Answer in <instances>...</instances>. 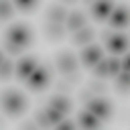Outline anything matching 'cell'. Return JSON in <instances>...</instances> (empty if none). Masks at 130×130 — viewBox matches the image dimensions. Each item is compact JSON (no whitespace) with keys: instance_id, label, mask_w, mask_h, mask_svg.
<instances>
[{"instance_id":"1","label":"cell","mask_w":130,"mask_h":130,"mask_svg":"<svg viewBox=\"0 0 130 130\" xmlns=\"http://www.w3.org/2000/svg\"><path fill=\"white\" fill-rule=\"evenodd\" d=\"M30 41H32V30H30V26L24 24V22L12 24V26L6 30V37H4V45H6L8 53H12V55H16V53H20L24 47H28Z\"/></svg>"},{"instance_id":"2","label":"cell","mask_w":130,"mask_h":130,"mask_svg":"<svg viewBox=\"0 0 130 130\" xmlns=\"http://www.w3.org/2000/svg\"><path fill=\"white\" fill-rule=\"evenodd\" d=\"M0 108H2L8 116L16 118V116H20V114L24 112V108H26V98H24V93L18 91V89H2V91H0Z\"/></svg>"},{"instance_id":"3","label":"cell","mask_w":130,"mask_h":130,"mask_svg":"<svg viewBox=\"0 0 130 130\" xmlns=\"http://www.w3.org/2000/svg\"><path fill=\"white\" fill-rule=\"evenodd\" d=\"M49 81H51V69L45 67V65H37L35 71L26 77V85H28V89H32V91L45 89V87L49 85Z\"/></svg>"},{"instance_id":"4","label":"cell","mask_w":130,"mask_h":130,"mask_svg":"<svg viewBox=\"0 0 130 130\" xmlns=\"http://www.w3.org/2000/svg\"><path fill=\"white\" fill-rule=\"evenodd\" d=\"M93 71H95L98 77H108V75H114L122 69H120V61L116 57H110V59H100L93 65Z\"/></svg>"},{"instance_id":"5","label":"cell","mask_w":130,"mask_h":130,"mask_svg":"<svg viewBox=\"0 0 130 130\" xmlns=\"http://www.w3.org/2000/svg\"><path fill=\"white\" fill-rule=\"evenodd\" d=\"M87 110L98 118V120H108L112 116V106L102 100V98H93V100H87Z\"/></svg>"},{"instance_id":"6","label":"cell","mask_w":130,"mask_h":130,"mask_svg":"<svg viewBox=\"0 0 130 130\" xmlns=\"http://www.w3.org/2000/svg\"><path fill=\"white\" fill-rule=\"evenodd\" d=\"M104 41H106V47L112 55H122L126 51V37L124 35H118V32H106L104 35Z\"/></svg>"},{"instance_id":"7","label":"cell","mask_w":130,"mask_h":130,"mask_svg":"<svg viewBox=\"0 0 130 130\" xmlns=\"http://www.w3.org/2000/svg\"><path fill=\"white\" fill-rule=\"evenodd\" d=\"M57 69L61 73H65V75H71L77 69V59L71 53H59L57 55Z\"/></svg>"},{"instance_id":"8","label":"cell","mask_w":130,"mask_h":130,"mask_svg":"<svg viewBox=\"0 0 130 130\" xmlns=\"http://www.w3.org/2000/svg\"><path fill=\"white\" fill-rule=\"evenodd\" d=\"M112 8H114L112 0H93L91 2V14H93L95 20H106L110 16Z\"/></svg>"},{"instance_id":"9","label":"cell","mask_w":130,"mask_h":130,"mask_svg":"<svg viewBox=\"0 0 130 130\" xmlns=\"http://www.w3.org/2000/svg\"><path fill=\"white\" fill-rule=\"evenodd\" d=\"M37 65H39V59H37V57H22V59L16 63V75H18L20 79H26V77L35 71Z\"/></svg>"},{"instance_id":"10","label":"cell","mask_w":130,"mask_h":130,"mask_svg":"<svg viewBox=\"0 0 130 130\" xmlns=\"http://www.w3.org/2000/svg\"><path fill=\"white\" fill-rule=\"evenodd\" d=\"M110 24L114 26V28H124L126 26V22H128V10H126V6H116V8H112V12H110Z\"/></svg>"},{"instance_id":"11","label":"cell","mask_w":130,"mask_h":130,"mask_svg":"<svg viewBox=\"0 0 130 130\" xmlns=\"http://www.w3.org/2000/svg\"><path fill=\"white\" fill-rule=\"evenodd\" d=\"M100 59H102V49H100V47L89 45V47H85L83 53H81V63H83L85 67H93Z\"/></svg>"},{"instance_id":"12","label":"cell","mask_w":130,"mask_h":130,"mask_svg":"<svg viewBox=\"0 0 130 130\" xmlns=\"http://www.w3.org/2000/svg\"><path fill=\"white\" fill-rule=\"evenodd\" d=\"M65 18H67V10H65L63 6H49V8H47V20H49V22H59V24H63Z\"/></svg>"},{"instance_id":"13","label":"cell","mask_w":130,"mask_h":130,"mask_svg":"<svg viewBox=\"0 0 130 130\" xmlns=\"http://www.w3.org/2000/svg\"><path fill=\"white\" fill-rule=\"evenodd\" d=\"M45 37H47L49 41H59V39H63V37H65L63 24H59V22H49V24L45 26Z\"/></svg>"},{"instance_id":"14","label":"cell","mask_w":130,"mask_h":130,"mask_svg":"<svg viewBox=\"0 0 130 130\" xmlns=\"http://www.w3.org/2000/svg\"><path fill=\"white\" fill-rule=\"evenodd\" d=\"M49 108H53V110H57L59 114H67L69 110H71V102L65 98V95H55L51 102H49Z\"/></svg>"},{"instance_id":"15","label":"cell","mask_w":130,"mask_h":130,"mask_svg":"<svg viewBox=\"0 0 130 130\" xmlns=\"http://www.w3.org/2000/svg\"><path fill=\"white\" fill-rule=\"evenodd\" d=\"M77 122H79V126H83V128H98L102 120H98L89 110H83V112H79Z\"/></svg>"},{"instance_id":"16","label":"cell","mask_w":130,"mask_h":130,"mask_svg":"<svg viewBox=\"0 0 130 130\" xmlns=\"http://www.w3.org/2000/svg\"><path fill=\"white\" fill-rule=\"evenodd\" d=\"M91 39H93V30H91L89 26H81V28H77L75 35H73V43H75V45H87Z\"/></svg>"},{"instance_id":"17","label":"cell","mask_w":130,"mask_h":130,"mask_svg":"<svg viewBox=\"0 0 130 130\" xmlns=\"http://www.w3.org/2000/svg\"><path fill=\"white\" fill-rule=\"evenodd\" d=\"M67 26L71 28V30H77V28H81V26H85V14L83 12H71V14H67Z\"/></svg>"},{"instance_id":"18","label":"cell","mask_w":130,"mask_h":130,"mask_svg":"<svg viewBox=\"0 0 130 130\" xmlns=\"http://www.w3.org/2000/svg\"><path fill=\"white\" fill-rule=\"evenodd\" d=\"M120 75H118V81H116V87L122 91V93H126V89H128V71H118Z\"/></svg>"},{"instance_id":"19","label":"cell","mask_w":130,"mask_h":130,"mask_svg":"<svg viewBox=\"0 0 130 130\" xmlns=\"http://www.w3.org/2000/svg\"><path fill=\"white\" fill-rule=\"evenodd\" d=\"M10 73H12V61L2 59V63H0V79H8Z\"/></svg>"},{"instance_id":"20","label":"cell","mask_w":130,"mask_h":130,"mask_svg":"<svg viewBox=\"0 0 130 130\" xmlns=\"http://www.w3.org/2000/svg\"><path fill=\"white\" fill-rule=\"evenodd\" d=\"M10 14H12V4L8 0H0V20L10 18Z\"/></svg>"},{"instance_id":"21","label":"cell","mask_w":130,"mask_h":130,"mask_svg":"<svg viewBox=\"0 0 130 130\" xmlns=\"http://www.w3.org/2000/svg\"><path fill=\"white\" fill-rule=\"evenodd\" d=\"M14 4H16L20 10H32V8H37L39 0H14Z\"/></svg>"},{"instance_id":"22","label":"cell","mask_w":130,"mask_h":130,"mask_svg":"<svg viewBox=\"0 0 130 130\" xmlns=\"http://www.w3.org/2000/svg\"><path fill=\"white\" fill-rule=\"evenodd\" d=\"M89 91H91V93H100V95H102V93H106V91H108V85H106V83H102V81H91V83H89Z\"/></svg>"},{"instance_id":"23","label":"cell","mask_w":130,"mask_h":130,"mask_svg":"<svg viewBox=\"0 0 130 130\" xmlns=\"http://www.w3.org/2000/svg\"><path fill=\"white\" fill-rule=\"evenodd\" d=\"M55 126H59V128H73L75 124H73L71 120H63V118H61V120H59V122H57Z\"/></svg>"},{"instance_id":"24","label":"cell","mask_w":130,"mask_h":130,"mask_svg":"<svg viewBox=\"0 0 130 130\" xmlns=\"http://www.w3.org/2000/svg\"><path fill=\"white\" fill-rule=\"evenodd\" d=\"M69 85H71L69 81H67V83H57V89H59V91H69Z\"/></svg>"},{"instance_id":"25","label":"cell","mask_w":130,"mask_h":130,"mask_svg":"<svg viewBox=\"0 0 130 130\" xmlns=\"http://www.w3.org/2000/svg\"><path fill=\"white\" fill-rule=\"evenodd\" d=\"M65 4H73V2H77V0H63Z\"/></svg>"},{"instance_id":"26","label":"cell","mask_w":130,"mask_h":130,"mask_svg":"<svg viewBox=\"0 0 130 130\" xmlns=\"http://www.w3.org/2000/svg\"><path fill=\"white\" fill-rule=\"evenodd\" d=\"M2 59H4V55H2V51H0V63H2Z\"/></svg>"},{"instance_id":"27","label":"cell","mask_w":130,"mask_h":130,"mask_svg":"<svg viewBox=\"0 0 130 130\" xmlns=\"http://www.w3.org/2000/svg\"><path fill=\"white\" fill-rule=\"evenodd\" d=\"M83 2H93V0H83Z\"/></svg>"},{"instance_id":"28","label":"cell","mask_w":130,"mask_h":130,"mask_svg":"<svg viewBox=\"0 0 130 130\" xmlns=\"http://www.w3.org/2000/svg\"><path fill=\"white\" fill-rule=\"evenodd\" d=\"M0 126H2V120H0Z\"/></svg>"}]
</instances>
